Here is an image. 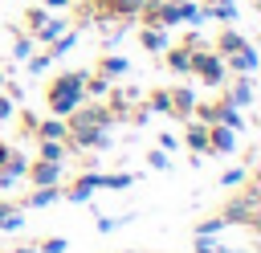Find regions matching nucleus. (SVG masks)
Masks as SVG:
<instances>
[{"mask_svg": "<svg viewBox=\"0 0 261 253\" xmlns=\"http://www.w3.org/2000/svg\"><path fill=\"white\" fill-rule=\"evenodd\" d=\"M86 102V73H57L49 82V110L57 118H69Z\"/></svg>", "mask_w": 261, "mask_h": 253, "instance_id": "nucleus-1", "label": "nucleus"}, {"mask_svg": "<svg viewBox=\"0 0 261 253\" xmlns=\"http://www.w3.org/2000/svg\"><path fill=\"white\" fill-rule=\"evenodd\" d=\"M114 127V110L110 106H77L73 114H69V131L65 135H73V131H110Z\"/></svg>", "mask_w": 261, "mask_h": 253, "instance_id": "nucleus-2", "label": "nucleus"}, {"mask_svg": "<svg viewBox=\"0 0 261 253\" xmlns=\"http://www.w3.org/2000/svg\"><path fill=\"white\" fill-rule=\"evenodd\" d=\"M192 73H200V82H208V86H220L224 82V57L192 49Z\"/></svg>", "mask_w": 261, "mask_h": 253, "instance_id": "nucleus-3", "label": "nucleus"}, {"mask_svg": "<svg viewBox=\"0 0 261 253\" xmlns=\"http://www.w3.org/2000/svg\"><path fill=\"white\" fill-rule=\"evenodd\" d=\"M257 188H249L241 200H232L228 208H224V224H257Z\"/></svg>", "mask_w": 261, "mask_h": 253, "instance_id": "nucleus-4", "label": "nucleus"}, {"mask_svg": "<svg viewBox=\"0 0 261 253\" xmlns=\"http://www.w3.org/2000/svg\"><path fill=\"white\" fill-rule=\"evenodd\" d=\"M232 147H237V131H232V127H224V122H208V151L228 155Z\"/></svg>", "mask_w": 261, "mask_h": 253, "instance_id": "nucleus-5", "label": "nucleus"}, {"mask_svg": "<svg viewBox=\"0 0 261 253\" xmlns=\"http://www.w3.org/2000/svg\"><path fill=\"white\" fill-rule=\"evenodd\" d=\"M98 188H102V171H86V175H82V180H77L69 192H61V196H65V200H73V204H86V200H90Z\"/></svg>", "mask_w": 261, "mask_h": 253, "instance_id": "nucleus-6", "label": "nucleus"}, {"mask_svg": "<svg viewBox=\"0 0 261 253\" xmlns=\"http://www.w3.org/2000/svg\"><path fill=\"white\" fill-rule=\"evenodd\" d=\"M24 171H29V159H24L20 151H8V159L0 163V192H4V188H12Z\"/></svg>", "mask_w": 261, "mask_h": 253, "instance_id": "nucleus-7", "label": "nucleus"}, {"mask_svg": "<svg viewBox=\"0 0 261 253\" xmlns=\"http://www.w3.org/2000/svg\"><path fill=\"white\" fill-rule=\"evenodd\" d=\"M37 188H45V184H57L61 180V163H53V159H45V163H33L29 171H24Z\"/></svg>", "mask_w": 261, "mask_h": 253, "instance_id": "nucleus-8", "label": "nucleus"}, {"mask_svg": "<svg viewBox=\"0 0 261 253\" xmlns=\"http://www.w3.org/2000/svg\"><path fill=\"white\" fill-rule=\"evenodd\" d=\"M167 98H171V114H179V118H188V114L196 110V94H192L188 86H179V90H167Z\"/></svg>", "mask_w": 261, "mask_h": 253, "instance_id": "nucleus-9", "label": "nucleus"}, {"mask_svg": "<svg viewBox=\"0 0 261 253\" xmlns=\"http://www.w3.org/2000/svg\"><path fill=\"white\" fill-rule=\"evenodd\" d=\"M155 24H159V29H171V24H184V12H179V4H171V0H163V4H155Z\"/></svg>", "mask_w": 261, "mask_h": 253, "instance_id": "nucleus-10", "label": "nucleus"}, {"mask_svg": "<svg viewBox=\"0 0 261 253\" xmlns=\"http://www.w3.org/2000/svg\"><path fill=\"white\" fill-rule=\"evenodd\" d=\"M228 65H232L237 73H253V69H257V49H253V45H245V49L228 53Z\"/></svg>", "mask_w": 261, "mask_h": 253, "instance_id": "nucleus-11", "label": "nucleus"}, {"mask_svg": "<svg viewBox=\"0 0 261 253\" xmlns=\"http://www.w3.org/2000/svg\"><path fill=\"white\" fill-rule=\"evenodd\" d=\"M139 41H143V49H147V53H163V49H167V33H163L159 24L143 29V33H139Z\"/></svg>", "mask_w": 261, "mask_h": 253, "instance_id": "nucleus-12", "label": "nucleus"}, {"mask_svg": "<svg viewBox=\"0 0 261 253\" xmlns=\"http://www.w3.org/2000/svg\"><path fill=\"white\" fill-rule=\"evenodd\" d=\"M69 139L77 147H110V131H73Z\"/></svg>", "mask_w": 261, "mask_h": 253, "instance_id": "nucleus-13", "label": "nucleus"}, {"mask_svg": "<svg viewBox=\"0 0 261 253\" xmlns=\"http://www.w3.org/2000/svg\"><path fill=\"white\" fill-rule=\"evenodd\" d=\"M216 122H224V127H232V131H237V127H245V118H241V106H232V102L224 98V102L216 106Z\"/></svg>", "mask_w": 261, "mask_h": 253, "instance_id": "nucleus-14", "label": "nucleus"}, {"mask_svg": "<svg viewBox=\"0 0 261 253\" xmlns=\"http://www.w3.org/2000/svg\"><path fill=\"white\" fill-rule=\"evenodd\" d=\"M57 196H61V188H57V184H45V188H37V192L24 200V208H45V204H53Z\"/></svg>", "mask_w": 261, "mask_h": 253, "instance_id": "nucleus-15", "label": "nucleus"}, {"mask_svg": "<svg viewBox=\"0 0 261 253\" xmlns=\"http://www.w3.org/2000/svg\"><path fill=\"white\" fill-rule=\"evenodd\" d=\"M167 65H171L175 73H192V45H184V49H171V53H167Z\"/></svg>", "mask_w": 261, "mask_h": 253, "instance_id": "nucleus-16", "label": "nucleus"}, {"mask_svg": "<svg viewBox=\"0 0 261 253\" xmlns=\"http://www.w3.org/2000/svg\"><path fill=\"white\" fill-rule=\"evenodd\" d=\"M184 143H188L192 151H208V127H204V122H192L188 135H184Z\"/></svg>", "mask_w": 261, "mask_h": 253, "instance_id": "nucleus-17", "label": "nucleus"}, {"mask_svg": "<svg viewBox=\"0 0 261 253\" xmlns=\"http://www.w3.org/2000/svg\"><path fill=\"white\" fill-rule=\"evenodd\" d=\"M33 33H37V41H45V45H49V41H57V37L65 33V20H41Z\"/></svg>", "mask_w": 261, "mask_h": 253, "instance_id": "nucleus-18", "label": "nucleus"}, {"mask_svg": "<svg viewBox=\"0 0 261 253\" xmlns=\"http://www.w3.org/2000/svg\"><path fill=\"white\" fill-rule=\"evenodd\" d=\"M216 45H220V53H237V49H245L249 41H245V37H241L237 29H224V33L216 37Z\"/></svg>", "mask_w": 261, "mask_h": 253, "instance_id": "nucleus-19", "label": "nucleus"}, {"mask_svg": "<svg viewBox=\"0 0 261 253\" xmlns=\"http://www.w3.org/2000/svg\"><path fill=\"white\" fill-rule=\"evenodd\" d=\"M228 102H232V106H249V102H253V82H249V73H245V78H241V82L232 86Z\"/></svg>", "mask_w": 261, "mask_h": 253, "instance_id": "nucleus-20", "label": "nucleus"}, {"mask_svg": "<svg viewBox=\"0 0 261 253\" xmlns=\"http://www.w3.org/2000/svg\"><path fill=\"white\" fill-rule=\"evenodd\" d=\"M33 131H37L41 139H65V131H69V127H65L61 118H49V122H37Z\"/></svg>", "mask_w": 261, "mask_h": 253, "instance_id": "nucleus-21", "label": "nucleus"}, {"mask_svg": "<svg viewBox=\"0 0 261 253\" xmlns=\"http://www.w3.org/2000/svg\"><path fill=\"white\" fill-rule=\"evenodd\" d=\"M106 4H110L118 16H139V12H143L151 0H106Z\"/></svg>", "mask_w": 261, "mask_h": 253, "instance_id": "nucleus-22", "label": "nucleus"}, {"mask_svg": "<svg viewBox=\"0 0 261 253\" xmlns=\"http://www.w3.org/2000/svg\"><path fill=\"white\" fill-rule=\"evenodd\" d=\"M61 155H65V139H41V159L61 163Z\"/></svg>", "mask_w": 261, "mask_h": 253, "instance_id": "nucleus-23", "label": "nucleus"}, {"mask_svg": "<svg viewBox=\"0 0 261 253\" xmlns=\"http://www.w3.org/2000/svg\"><path fill=\"white\" fill-rule=\"evenodd\" d=\"M126 65H130L126 57H102L98 69H102V78H118V73H126Z\"/></svg>", "mask_w": 261, "mask_h": 253, "instance_id": "nucleus-24", "label": "nucleus"}, {"mask_svg": "<svg viewBox=\"0 0 261 253\" xmlns=\"http://www.w3.org/2000/svg\"><path fill=\"white\" fill-rule=\"evenodd\" d=\"M212 16H220V20L232 24V20H237V4H232V0H216V4H212Z\"/></svg>", "mask_w": 261, "mask_h": 253, "instance_id": "nucleus-25", "label": "nucleus"}, {"mask_svg": "<svg viewBox=\"0 0 261 253\" xmlns=\"http://www.w3.org/2000/svg\"><path fill=\"white\" fill-rule=\"evenodd\" d=\"M135 175L130 171H114V175H102V188H130Z\"/></svg>", "mask_w": 261, "mask_h": 253, "instance_id": "nucleus-26", "label": "nucleus"}, {"mask_svg": "<svg viewBox=\"0 0 261 253\" xmlns=\"http://www.w3.org/2000/svg\"><path fill=\"white\" fill-rule=\"evenodd\" d=\"M220 229H224V216H212V220H200L196 224V237H216Z\"/></svg>", "mask_w": 261, "mask_h": 253, "instance_id": "nucleus-27", "label": "nucleus"}, {"mask_svg": "<svg viewBox=\"0 0 261 253\" xmlns=\"http://www.w3.org/2000/svg\"><path fill=\"white\" fill-rule=\"evenodd\" d=\"M49 61H53L49 53H37V57L29 53V57H24V69H29V73H41V69H49Z\"/></svg>", "mask_w": 261, "mask_h": 253, "instance_id": "nucleus-28", "label": "nucleus"}, {"mask_svg": "<svg viewBox=\"0 0 261 253\" xmlns=\"http://www.w3.org/2000/svg\"><path fill=\"white\" fill-rule=\"evenodd\" d=\"M220 184H224V188L245 184V167H224V171H220Z\"/></svg>", "mask_w": 261, "mask_h": 253, "instance_id": "nucleus-29", "label": "nucleus"}, {"mask_svg": "<svg viewBox=\"0 0 261 253\" xmlns=\"http://www.w3.org/2000/svg\"><path fill=\"white\" fill-rule=\"evenodd\" d=\"M94 224H98V233H114L118 224H130V216H98Z\"/></svg>", "mask_w": 261, "mask_h": 253, "instance_id": "nucleus-30", "label": "nucleus"}, {"mask_svg": "<svg viewBox=\"0 0 261 253\" xmlns=\"http://www.w3.org/2000/svg\"><path fill=\"white\" fill-rule=\"evenodd\" d=\"M86 94H90V98H102V94H110L106 78H102V73H98V78H90V82H86Z\"/></svg>", "mask_w": 261, "mask_h": 253, "instance_id": "nucleus-31", "label": "nucleus"}, {"mask_svg": "<svg viewBox=\"0 0 261 253\" xmlns=\"http://www.w3.org/2000/svg\"><path fill=\"white\" fill-rule=\"evenodd\" d=\"M147 163H151L155 171H167V167H171V159H167V151H163V147H155V151L147 155Z\"/></svg>", "mask_w": 261, "mask_h": 253, "instance_id": "nucleus-32", "label": "nucleus"}, {"mask_svg": "<svg viewBox=\"0 0 261 253\" xmlns=\"http://www.w3.org/2000/svg\"><path fill=\"white\" fill-rule=\"evenodd\" d=\"M12 53H16V61H24V57L33 53V41H29V37H16V45H12Z\"/></svg>", "mask_w": 261, "mask_h": 253, "instance_id": "nucleus-33", "label": "nucleus"}, {"mask_svg": "<svg viewBox=\"0 0 261 253\" xmlns=\"http://www.w3.org/2000/svg\"><path fill=\"white\" fill-rule=\"evenodd\" d=\"M151 110H159V114H171V98H167V90L151 98Z\"/></svg>", "mask_w": 261, "mask_h": 253, "instance_id": "nucleus-34", "label": "nucleus"}, {"mask_svg": "<svg viewBox=\"0 0 261 253\" xmlns=\"http://www.w3.org/2000/svg\"><path fill=\"white\" fill-rule=\"evenodd\" d=\"M37 253H65V237H49V241H45Z\"/></svg>", "mask_w": 261, "mask_h": 253, "instance_id": "nucleus-35", "label": "nucleus"}, {"mask_svg": "<svg viewBox=\"0 0 261 253\" xmlns=\"http://www.w3.org/2000/svg\"><path fill=\"white\" fill-rule=\"evenodd\" d=\"M196 253H220V249H216L208 237H196Z\"/></svg>", "mask_w": 261, "mask_h": 253, "instance_id": "nucleus-36", "label": "nucleus"}, {"mask_svg": "<svg viewBox=\"0 0 261 253\" xmlns=\"http://www.w3.org/2000/svg\"><path fill=\"white\" fill-rule=\"evenodd\" d=\"M159 147H163V151H175L179 139H175V135H159Z\"/></svg>", "mask_w": 261, "mask_h": 253, "instance_id": "nucleus-37", "label": "nucleus"}, {"mask_svg": "<svg viewBox=\"0 0 261 253\" xmlns=\"http://www.w3.org/2000/svg\"><path fill=\"white\" fill-rule=\"evenodd\" d=\"M12 110H16V106H12V98H4V94H0V118H8Z\"/></svg>", "mask_w": 261, "mask_h": 253, "instance_id": "nucleus-38", "label": "nucleus"}, {"mask_svg": "<svg viewBox=\"0 0 261 253\" xmlns=\"http://www.w3.org/2000/svg\"><path fill=\"white\" fill-rule=\"evenodd\" d=\"M41 20H45V12H41V8H29V24H33V29H37V24H41Z\"/></svg>", "mask_w": 261, "mask_h": 253, "instance_id": "nucleus-39", "label": "nucleus"}, {"mask_svg": "<svg viewBox=\"0 0 261 253\" xmlns=\"http://www.w3.org/2000/svg\"><path fill=\"white\" fill-rule=\"evenodd\" d=\"M49 8H65V4H73V0H45Z\"/></svg>", "mask_w": 261, "mask_h": 253, "instance_id": "nucleus-40", "label": "nucleus"}, {"mask_svg": "<svg viewBox=\"0 0 261 253\" xmlns=\"http://www.w3.org/2000/svg\"><path fill=\"white\" fill-rule=\"evenodd\" d=\"M8 151H12V147H8V143H0V163L8 159Z\"/></svg>", "mask_w": 261, "mask_h": 253, "instance_id": "nucleus-41", "label": "nucleus"}, {"mask_svg": "<svg viewBox=\"0 0 261 253\" xmlns=\"http://www.w3.org/2000/svg\"><path fill=\"white\" fill-rule=\"evenodd\" d=\"M8 212H12V204H4V200H0V220H4Z\"/></svg>", "mask_w": 261, "mask_h": 253, "instance_id": "nucleus-42", "label": "nucleus"}, {"mask_svg": "<svg viewBox=\"0 0 261 253\" xmlns=\"http://www.w3.org/2000/svg\"><path fill=\"white\" fill-rule=\"evenodd\" d=\"M126 253H130V249H126ZM135 253H139V249H135Z\"/></svg>", "mask_w": 261, "mask_h": 253, "instance_id": "nucleus-43", "label": "nucleus"}]
</instances>
